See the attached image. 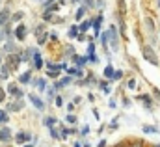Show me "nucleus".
<instances>
[{"mask_svg":"<svg viewBox=\"0 0 160 147\" xmlns=\"http://www.w3.org/2000/svg\"><path fill=\"white\" fill-rule=\"evenodd\" d=\"M127 88H128V89H134V88H136V80H134V78H130V80L127 82Z\"/></svg>","mask_w":160,"mask_h":147,"instance_id":"obj_28","label":"nucleus"},{"mask_svg":"<svg viewBox=\"0 0 160 147\" xmlns=\"http://www.w3.org/2000/svg\"><path fill=\"white\" fill-rule=\"evenodd\" d=\"M108 39H110V45H112V50H117V34H115V28L112 26L110 30H108Z\"/></svg>","mask_w":160,"mask_h":147,"instance_id":"obj_2","label":"nucleus"},{"mask_svg":"<svg viewBox=\"0 0 160 147\" xmlns=\"http://www.w3.org/2000/svg\"><path fill=\"white\" fill-rule=\"evenodd\" d=\"M97 147H106V142H104V140H101L99 144H97Z\"/></svg>","mask_w":160,"mask_h":147,"instance_id":"obj_43","label":"nucleus"},{"mask_svg":"<svg viewBox=\"0 0 160 147\" xmlns=\"http://www.w3.org/2000/svg\"><path fill=\"white\" fill-rule=\"evenodd\" d=\"M9 19H11L9 11H7V9H4L2 13H0V28H2V26H6V22L9 21Z\"/></svg>","mask_w":160,"mask_h":147,"instance_id":"obj_5","label":"nucleus"},{"mask_svg":"<svg viewBox=\"0 0 160 147\" xmlns=\"http://www.w3.org/2000/svg\"><path fill=\"white\" fill-rule=\"evenodd\" d=\"M24 147H34V145H24Z\"/></svg>","mask_w":160,"mask_h":147,"instance_id":"obj_46","label":"nucleus"},{"mask_svg":"<svg viewBox=\"0 0 160 147\" xmlns=\"http://www.w3.org/2000/svg\"><path fill=\"white\" fill-rule=\"evenodd\" d=\"M9 121V116H7L6 112H2V110H0V123H7Z\"/></svg>","mask_w":160,"mask_h":147,"instance_id":"obj_23","label":"nucleus"},{"mask_svg":"<svg viewBox=\"0 0 160 147\" xmlns=\"http://www.w3.org/2000/svg\"><path fill=\"white\" fill-rule=\"evenodd\" d=\"M22 58H19V56H9V65L13 67V69H17V65H19V62H21Z\"/></svg>","mask_w":160,"mask_h":147,"instance_id":"obj_16","label":"nucleus"},{"mask_svg":"<svg viewBox=\"0 0 160 147\" xmlns=\"http://www.w3.org/2000/svg\"><path fill=\"white\" fill-rule=\"evenodd\" d=\"M143 58H145L149 63H153V65H158V58H157V54L153 52L151 47H143Z\"/></svg>","mask_w":160,"mask_h":147,"instance_id":"obj_1","label":"nucleus"},{"mask_svg":"<svg viewBox=\"0 0 160 147\" xmlns=\"http://www.w3.org/2000/svg\"><path fill=\"white\" fill-rule=\"evenodd\" d=\"M143 132H145V134H157L158 129L155 125H143Z\"/></svg>","mask_w":160,"mask_h":147,"instance_id":"obj_11","label":"nucleus"},{"mask_svg":"<svg viewBox=\"0 0 160 147\" xmlns=\"http://www.w3.org/2000/svg\"><path fill=\"white\" fill-rule=\"evenodd\" d=\"M54 102H56V106H61V104H63V99H61V97H56V99H54Z\"/></svg>","mask_w":160,"mask_h":147,"instance_id":"obj_36","label":"nucleus"},{"mask_svg":"<svg viewBox=\"0 0 160 147\" xmlns=\"http://www.w3.org/2000/svg\"><path fill=\"white\" fill-rule=\"evenodd\" d=\"M28 99H30V101H32V104L36 106L37 110H43V108H45V102H43L41 99L37 97V95H32V93H30V95H28Z\"/></svg>","mask_w":160,"mask_h":147,"instance_id":"obj_3","label":"nucleus"},{"mask_svg":"<svg viewBox=\"0 0 160 147\" xmlns=\"http://www.w3.org/2000/svg\"><path fill=\"white\" fill-rule=\"evenodd\" d=\"M52 2H54V0H45V7H47V9L50 7V4H52Z\"/></svg>","mask_w":160,"mask_h":147,"instance_id":"obj_42","label":"nucleus"},{"mask_svg":"<svg viewBox=\"0 0 160 147\" xmlns=\"http://www.w3.org/2000/svg\"><path fill=\"white\" fill-rule=\"evenodd\" d=\"M36 84H37V88H39V89H45L47 88V80H45V78H37Z\"/></svg>","mask_w":160,"mask_h":147,"instance_id":"obj_18","label":"nucleus"},{"mask_svg":"<svg viewBox=\"0 0 160 147\" xmlns=\"http://www.w3.org/2000/svg\"><path fill=\"white\" fill-rule=\"evenodd\" d=\"M45 39H47V34H43V35H39V41H37V43L43 45V43H45Z\"/></svg>","mask_w":160,"mask_h":147,"instance_id":"obj_38","label":"nucleus"},{"mask_svg":"<svg viewBox=\"0 0 160 147\" xmlns=\"http://www.w3.org/2000/svg\"><path fill=\"white\" fill-rule=\"evenodd\" d=\"M101 89H103L104 93H110V86H108V82H101Z\"/></svg>","mask_w":160,"mask_h":147,"instance_id":"obj_25","label":"nucleus"},{"mask_svg":"<svg viewBox=\"0 0 160 147\" xmlns=\"http://www.w3.org/2000/svg\"><path fill=\"white\" fill-rule=\"evenodd\" d=\"M22 106H24V102L17 101V102H11V104L7 106V110H9V112H19V110H22Z\"/></svg>","mask_w":160,"mask_h":147,"instance_id":"obj_6","label":"nucleus"},{"mask_svg":"<svg viewBox=\"0 0 160 147\" xmlns=\"http://www.w3.org/2000/svg\"><path fill=\"white\" fill-rule=\"evenodd\" d=\"M80 132H82V134H88V132H89V127H88V125H86V127H82V130H80Z\"/></svg>","mask_w":160,"mask_h":147,"instance_id":"obj_41","label":"nucleus"},{"mask_svg":"<svg viewBox=\"0 0 160 147\" xmlns=\"http://www.w3.org/2000/svg\"><path fill=\"white\" fill-rule=\"evenodd\" d=\"M71 2H78V0H71Z\"/></svg>","mask_w":160,"mask_h":147,"instance_id":"obj_47","label":"nucleus"},{"mask_svg":"<svg viewBox=\"0 0 160 147\" xmlns=\"http://www.w3.org/2000/svg\"><path fill=\"white\" fill-rule=\"evenodd\" d=\"M7 75H9V67L4 65V67H2V75H0V77H2V78H7Z\"/></svg>","mask_w":160,"mask_h":147,"instance_id":"obj_27","label":"nucleus"},{"mask_svg":"<svg viewBox=\"0 0 160 147\" xmlns=\"http://www.w3.org/2000/svg\"><path fill=\"white\" fill-rule=\"evenodd\" d=\"M34 65H36V69H41V67H43V60H41V54L39 52L34 56Z\"/></svg>","mask_w":160,"mask_h":147,"instance_id":"obj_14","label":"nucleus"},{"mask_svg":"<svg viewBox=\"0 0 160 147\" xmlns=\"http://www.w3.org/2000/svg\"><path fill=\"white\" fill-rule=\"evenodd\" d=\"M76 35H78V28H76V26H73V28L69 30V37H76Z\"/></svg>","mask_w":160,"mask_h":147,"instance_id":"obj_26","label":"nucleus"},{"mask_svg":"<svg viewBox=\"0 0 160 147\" xmlns=\"http://www.w3.org/2000/svg\"><path fill=\"white\" fill-rule=\"evenodd\" d=\"M43 123H45L47 127H52V125H56L58 121H56V119H54V117H47V119H45V121H43Z\"/></svg>","mask_w":160,"mask_h":147,"instance_id":"obj_22","label":"nucleus"},{"mask_svg":"<svg viewBox=\"0 0 160 147\" xmlns=\"http://www.w3.org/2000/svg\"><path fill=\"white\" fill-rule=\"evenodd\" d=\"M153 147H160V144H155V145H153Z\"/></svg>","mask_w":160,"mask_h":147,"instance_id":"obj_45","label":"nucleus"},{"mask_svg":"<svg viewBox=\"0 0 160 147\" xmlns=\"http://www.w3.org/2000/svg\"><path fill=\"white\" fill-rule=\"evenodd\" d=\"M71 80H73L71 77H65V78H61L60 82H56V84H54V88H56V89H58V88H63V86H67Z\"/></svg>","mask_w":160,"mask_h":147,"instance_id":"obj_10","label":"nucleus"},{"mask_svg":"<svg viewBox=\"0 0 160 147\" xmlns=\"http://www.w3.org/2000/svg\"><path fill=\"white\" fill-rule=\"evenodd\" d=\"M157 4H158V6H160V0H158V2H157Z\"/></svg>","mask_w":160,"mask_h":147,"instance_id":"obj_48","label":"nucleus"},{"mask_svg":"<svg viewBox=\"0 0 160 147\" xmlns=\"http://www.w3.org/2000/svg\"><path fill=\"white\" fill-rule=\"evenodd\" d=\"M7 93H11V95H15L17 99H22V91L17 88V86H13V84H9L7 86Z\"/></svg>","mask_w":160,"mask_h":147,"instance_id":"obj_4","label":"nucleus"},{"mask_svg":"<svg viewBox=\"0 0 160 147\" xmlns=\"http://www.w3.org/2000/svg\"><path fill=\"white\" fill-rule=\"evenodd\" d=\"M6 50H7V52H11V50H15V45H13V43H7V45H6Z\"/></svg>","mask_w":160,"mask_h":147,"instance_id":"obj_35","label":"nucleus"},{"mask_svg":"<svg viewBox=\"0 0 160 147\" xmlns=\"http://www.w3.org/2000/svg\"><path fill=\"white\" fill-rule=\"evenodd\" d=\"M89 26H93V22H91V21H84V22L80 24V32H86Z\"/></svg>","mask_w":160,"mask_h":147,"instance_id":"obj_19","label":"nucleus"},{"mask_svg":"<svg viewBox=\"0 0 160 147\" xmlns=\"http://www.w3.org/2000/svg\"><path fill=\"white\" fill-rule=\"evenodd\" d=\"M22 15H24V13H22V11H19V13H15L13 17H11V21H21V19H22Z\"/></svg>","mask_w":160,"mask_h":147,"instance_id":"obj_32","label":"nucleus"},{"mask_svg":"<svg viewBox=\"0 0 160 147\" xmlns=\"http://www.w3.org/2000/svg\"><path fill=\"white\" fill-rule=\"evenodd\" d=\"M114 73H115V69L112 65H106L104 67V77L106 78H114Z\"/></svg>","mask_w":160,"mask_h":147,"instance_id":"obj_12","label":"nucleus"},{"mask_svg":"<svg viewBox=\"0 0 160 147\" xmlns=\"http://www.w3.org/2000/svg\"><path fill=\"white\" fill-rule=\"evenodd\" d=\"M114 78H115V80L123 78V71H115V73H114Z\"/></svg>","mask_w":160,"mask_h":147,"instance_id":"obj_33","label":"nucleus"},{"mask_svg":"<svg viewBox=\"0 0 160 147\" xmlns=\"http://www.w3.org/2000/svg\"><path fill=\"white\" fill-rule=\"evenodd\" d=\"M130 147H143V142H134Z\"/></svg>","mask_w":160,"mask_h":147,"instance_id":"obj_40","label":"nucleus"},{"mask_svg":"<svg viewBox=\"0 0 160 147\" xmlns=\"http://www.w3.org/2000/svg\"><path fill=\"white\" fill-rule=\"evenodd\" d=\"M30 78H32V75H30V73H22L21 77H19V82H21V84H28Z\"/></svg>","mask_w":160,"mask_h":147,"instance_id":"obj_15","label":"nucleus"},{"mask_svg":"<svg viewBox=\"0 0 160 147\" xmlns=\"http://www.w3.org/2000/svg\"><path fill=\"white\" fill-rule=\"evenodd\" d=\"M67 121H69V123H73V125H75V123H76V117H75V116H67Z\"/></svg>","mask_w":160,"mask_h":147,"instance_id":"obj_37","label":"nucleus"},{"mask_svg":"<svg viewBox=\"0 0 160 147\" xmlns=\"http://www.w3.org/2000/svg\"><path fill=\"white\" fill-rule=\"evenodd\" d=\"M101 41H103V47L108 45V32H103V35H101Z\"/></svg>","mask_w":160,"mask_h":147,"instance_id":"obj_24","label":"nucleus"},{"mask_svg":"<svg viewBox=\"0 0 160 147\" xmlns=\"http://www.w3.org/2000/svg\"><path fill=\"white\" fill-rule=\"evenodd\" d=\"M43 19H45V21H50V19H52V13H50V11H45V15H43Z\"/></svg>","mask_w":160,"mask_h":147,"instance_id":"obj_34","label":"nucleus"},{"mask_svg":"<svg viewBox=\"0 0 160 147\" xmlns=\"http://www.w3.org/2000/svg\"><path fill=\"white\" fill-rule=\"evenodd\" d=\"M4 99H6V91H4L2 88H0V102H2Z\"/></svg>","mask_w":160,"mask_h":147,"instance_id":"obj_39","label":"nucleus"},{"mask_svg":"<svg viewBox=\"0 0 160 147\" xmlns=\"http://www.w3.org/2000/svg\"><path fill=\"white\" fill-rule=\"evenodd\" d=\"M15 35H17V39H24V35H26V26H24V24L17 26V30H15Z\"/></svg>","mask_w":160,"mask_h":147,"instance_id":"obj_8","label":"nucleus"},{"mask_svg":"<svg viewBox=\"0 0 160 147\" xmlns=\"http://www.w3.org/2000/svg\"><path fill=\"white\" fill-rule=\"evenodd\" d=\"M0 140L2 142H9L11 140V130L9 129H0Z\"/></svg>","mask_w":160,"mask_h":147,"instance_id":"obj_7","label":"nucleus"},{"mask_svg":"<svg viewBox=\"0 0 160 147\" xmlns=\"http://www.w3.org/2000/svg\"><path fill=\"white\" fill-rule=\"evenodd\" d=\"M84 13H86V7H84V6H82V7H80V9H78V11H76V19H82V17H84Z\"/></svg>","mask_w":160,"mask_h":147,"instance_id":"obj_29","label":"nucleus"},{"mask_svg":"<svg viewBox=\"0 0 160 147\" xmlns=\"http://www.w3.org/2000/svg\"><path fill=\"white\" fill-rule=\"evenodd\" d=\"M50 136L52 138H61V134L58 132V129H50Z\"/></svg>","mask_w":160,"mask_h":147,"instance_id":"obj_30","label":"nucleus"},{"mask_svg":"<svg viewBox=\"0 0 160 147\" xmlns=\"http://www.w3.org/2000/svg\"><path fill=\"white\" fill-rule=\"evenodd\" d=\"M15 140H17L19 144H24V142H30V134H28V132H19Z\"/></svg>","mask_w":160,"mask_h":147,"instance_id":"obj_9","label":"nucleus"},{"mask_svg":"<svg viewBox=\"0 0 160 147\" xmlns=\"http://www.w3.org/2000/svg\"><path fill=\"white\" fill-rule=\"evenodd\" d=\"M7 26H2V28H0V41H4V39H6V35H7Z\"/></svg>","mask_w":160,"mask_h":147,"instance_id":"obj_20","label":"nucleus"},{"mask_svg":"<svg viewBox=\"0 0 160 147\" xmlns=\"http://www.w3.org/2000/svg\"><path fill=\"white\" fill-rule=\"evenodd\" d=\"M101 24H103V17H97L95 21H93V32H95V34H99Z\"/></svg>","mask_w":160,"mask_h":147,"instance_id":"obj_13","label":"nucleus"},{"mask_svg":"<svg viewBox=\"0 0 160 147\" xmlns=\"http://www.w3.org/2000/svg\"><path fill=\"white\" fill-rule=\"evenodd\" d=\"M80 145H82V144H75V147H80Z\"/></svg>","mask_w":160,"mask_h":147,"instance_id":"obj_44","label":"nucleus"},{"mask_svg":"<svg viewBox=\"0 0 160 147\" xmlns=\"http://www.w3.org/2000/svg\"><path fill=\"white\" fill-rule=\"evenodd\" d=\"M138 99H142V101L145 102V106H147V108H151V97H149V95H140Z\"/></svg>","mask_w":160,"mask_h":147,"instance_id":"obj_17","label":"nucleus"},{"mask_svg":"<svg viewBox=\"0 0 160 147\" xmlns=\"http://www.w3.org/2000/svg\"><path fill=\"white\" fill-rule=\"evenodd\" d=\"M47 75L50 78H56V77H60V71H47Z\"/></svg>","mask_w":160,"mask_h":147,"instance_id":"obj_31","label":"nucleus"},{"mask_svg":"<svg viewBox=\"0 0 160 147\" xmlns=\"http://www.w3.org/2000/svg\"><path fill=\"white\" fill-rule=\"evenodd\" d=\"M145 24H147V28H149L151 32L155 30V22H153V19H151V17H147V19H145Z\"/></svg>","mask_w":160,"mask_h":147,"instance_id":"obj_21","label":"nucleus"},{"mask_svg":"<svg viewBox=\"0 0 160 147\" xmlns=\"http://www.w3.org/2000/svg\"><path fill=\"white\" fill-rule=\"evenodd\" d=\"M0 63H2V58H0Z\"/></svg>","mask_w":160,"mask_h":147,"instance_id":"obj_49","label":"nucleus"}]
</instances>
